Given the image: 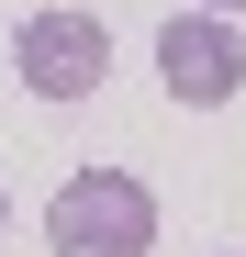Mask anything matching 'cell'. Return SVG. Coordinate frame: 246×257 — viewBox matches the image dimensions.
Here are the masks:
<instances>
[{
	"instance_id": "cell-1",
	"label": "cell",
	"mask_w": 246,
	"mask_h": 257,
	"mask_svg": "<svg viewBox=\"0 0 246 257\" xmlns=\"http://www.w3.org/2000/svg\"><path fill=\"white\" fill-rule=\"evenodd\" d=\"M45 246L56 257H146L157 246V190L123 179V168H78L45 201Z\"/></svg>"
},
{
	"instance_id": "cell-2",
	"label": "cell",
	"mask_w": 246,
	"mask_h": 257,
	"mask_svg": "<svg viewBox=\"0 0 246 257\" xmlns=\"http://www.w3.org/2000/svg\"><path fill=\"white\" fill-rule=\"evenodd\" d=\"M12 67H23L34 101H90L101 67H112V34H101L90 12H34V23L12 34Z\"/></svg>"
},
{
	"instance_id": "cell-3",
	"label": "cell",
	"mask_w": 246,
	"mask_h": 257,
	"mask_svg": "<svg viewBox=\"0 0 246 257\" xmlns=\"http://www.w3.org/2000/svg\"><path fill=\"white\" fill-rule=\"evenodd\" d=\"M157 78H168V101L213 112V101L246 90V34H235L224 12H179L168 34H157Z\"/></svg>"
},
{
	"instance_id": "cell-4",
	"label": "cell",
	"mask_w": 246,
	"mask_h": 257,
	"mask_svg": "<svg viewBox=\"0 0 246 257\" xmlns=\"http://www.w3.org/2000/svg\"><path fill=\"white\" fill-rule=\"evenodd\" d=\"M179 12H246V0H179Z\"/></svg>"
},
{
	"instance_id": "cell-5",
	"label": "cell",
	"mask_w": 246,
	"mask_h": 257,
	"mask_svg": "<svg viewBox=\"0 0 246 257\" xmlns=\"http://www.w3.org/2000/svg\"><path fill=\"white\" fill-rule=\"evenodd\" d=\"M0 224H12V201H0Z\"/></svg>"
}]
</instances>
